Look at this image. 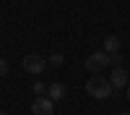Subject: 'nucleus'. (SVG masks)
Masks as SVG:
<instances>
[{
	"label": "nucleus",
	"instance_id": "nucleus-4",
	"mask_svg": "<svg viewBox=\"0 0 130 115\" xmlns=\"http://www.w3.org/2000/svg\"><path fill=\"white\" fill-rule=\"evenodd\" d=\"M55 112V102L50 97H37L31 102V115H52Z\"/></svg>",
	"mask_w": 130,
	"mask_h": 115
},
{
	"label": "nucleus",
	"instance_id": "nucleus-3",
	"mask_svg": "<svg viewBox=\"0 0 130 115\" xmlns=\"http://www.w3.org/2000/svg\"><path fill=\"white\" fill-rule=\"evenodd\" d=\"M109 68V55H107L104 50H96V52H91L89 58H86V71H91L94 76L99 71H107Z\"/></svg>",
	"mask_w": 130,
	"mask_h": 115
},
{
	"label": "nucleus",
	"instance_id": "nucleus-7",
	"mask_svg": "<svg viewBox=\"0 0 130 115\" xmlns=\"http://www.w3.org/2000/svg\"><path fill=\"white\" fill-rule=\"evenodd\" d=\"M120 47H122L120 37H115V34L104 37V52H107V55H115V52H120Z\"/></svg>",
	"mask_w": 130,
	"mask_h": 115
},
{
	"label": "nucleus",
	"instance_id": "nucleus-2",
	"mask_svg": "<svg viewBox=\"0 0 130 115\" xmlns=\"http://www.w3.org/2000/svg\"><path fill=\"white\" fill-rule=\"evenodd\" d=\"M21 66H24L26 73H34V76H39V73H44V71H47V58H44V55H39V52H29V55H24Z\"/></svg>",
	"mask_w": 130,
	"mask_h": 115
},
{
	"label": "nucleus",
	"instance_id": "nucleus-13",
	"mask_svg": "<svg viewBox=\"0 0 130 115\" xmlns=\"http://www.w3.org/2000/svg\"><path fill=\"white\" fill-rule=\"evenodd\" d=\"M117 115H130V110H122V112H117Z\"/></svg>",
	"mask_w": 130,
	"mask_h": 115
},
{
	"label": "nucleus",
	"instance_id": "nucleus-14",
	"mask_svg": "<svg viewBox=\"0 0 130 115\" xmlns=\"http://www.w3.org/2000/svg\"><path fill=\"white\" fill-rule=\"evenodd\" d=\"M0 115H8V112H5V110H0Z\"/></svg>",
	"mask_w": 130,
	"mask_h": 115
},
{
	"label": "nucleus",
	"instance_id": "nucleus-10",
	"mask_svg": "<svg viewBox=\"0 0 130 115\" xmlns=\"http://www.w3.org/2000/svg\"><path fill=\"white\" fill-rule=\"evenodd\" d=\"M109 66H112V68H120V66H122V55H120V52L109 55Z\"/></svg>",
	"mask_w": 130,
	"mask_h": 115
},
{
	"label": "nucleus",
	"instance_id": "nucleus-5",
	"mask_svg": "<svg viewBox=\"0 0 130 115\" xmlns=\"http://www.w3.org/2000/svg\"><path fill=\"white\" fill-rule=\"evenodd\" d=\"M109 84H112L115 89H125L127 84H130V76H127V71H125L122 66H120V68H112V71H109Z\"/></svg>",
	"mask_w": 130,
	"mask_h": 115
},
{
	"label": "nucleus",
	"instance_id": "nucleus-1",
	"mask_svg": "<svg viewBox=\"0 0 130 115\" xmlns=\"http://www.w3.org/2000/svg\"><path fill=\"white\" fill-rule=\"evenodd\" d=\"M86 92H89V97H94V99H107V97H112L115 86L109 84V79H104L102 73H96V76H91L86 81Z\"/></svg>",
	"mask_w": 130,
	"mask_h": 115
},
{
	"label": "nucleus",
	"instance_id": "nucleus-12",
	"mask_svg": "<svg viewBox=\"0 0 130 115\" xmlns=\"http://www.w3.org/2000/svg\"><path fill=\"white\" fill-rule=\"evenodd\" d=\"M125 97L130 99V84H127V86H125Z\"/></svg>",
	"mask_w": 130,
	"mask_h": 115
},
{
	"label": "nucleus",
	"instance_id": "nucleus-9",
	"mask_svg": "<svg viewBox=\"0 0 130 115\" xmlns=\"http://www.w3.org/2000/svg\"><path fill=\"white\" fill-rule=\"evenodd\" d=\"M31 92H34L37 97H44V94H47V84H42V81H37L34 86H31Z\"/></svg>",
	"mask_w": 130,
	"mask_h": 115
},
{
	"label": "nucleus",
	"instance_id": "nucleus-11",
	"mask_svg": "<svg viewBox=\"0 0 130 115\" xmlns=\"http://www.w3.org/2000/svg\"><path fill=\"white\" fill-rule=\"evenodd\" d=\"M5 73H8V60L0 58V76H5Z\"/></svg>",
	"mask_w": 130,
	"mask_h": 115
},
{
	"label": "nucleus",
	"instance_id": "nucleus-6",
	"mask_svg": "<svg viewBox=\"0 0 130 115\" xmlns=\"http://www.w3.org/2000/svg\"><path fill=\"white\" fill-rule=\"evenodd\" d=\"M65 92H68V89H65V84L55 81V84H50V86H47V97H50L52 102H57V99L65 97Z\"/></svg>",
	"mask_w": 130,
	"mask_h": 115
},
{
	"label": "nucleus",
	"instance_id": "nucleus-8",
	"mask_svg": "<svg viewBox=\"0 0 130 115\" xmlns=\"http://www.w3.org/2000/svg\"><path fill=\"white\" fill-rule=\"evenodd\" d=\"M62 63H65V58L60 55V52H52V55L47 58V66H52V68H60Z\"/></svg>",
	"mask_w": 130,
	"mask_h": 115
}]
</instances>
